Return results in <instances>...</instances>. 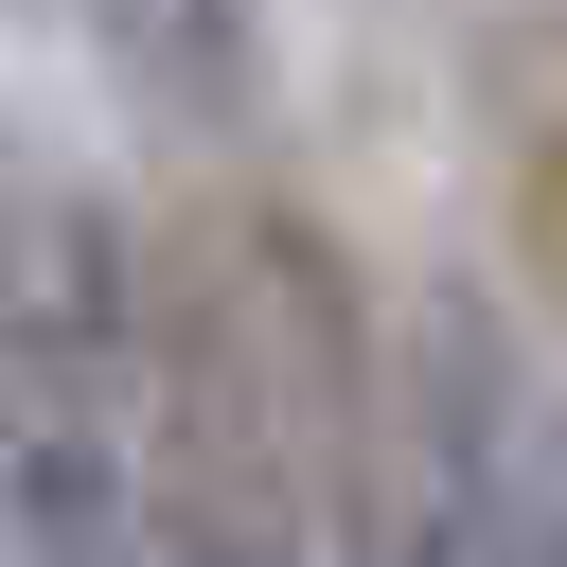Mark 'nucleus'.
<instances>
[{"mask_svg":"<svg viewBox=\"0 0 567 567\" xmlns=\"http://www.w3.org/2000/svg\"><path fill=\"white\" fill-rule=\"evenodd\" d=\"M18 159H35V142H18V124H0V177H18Z\"/></svg>","mask_w":567,"mask_h":567,"instance_id":"obj_2","label":"nucleus"},{"mask_svg":"<svg viewBox=\"0 0 567 567\" xmlns=\"http://www.w3.org/2000/svg\"><path fill=\"white\" fill-rule=\"evenodd\" d=\"M71 35L106 53V89H142L159 124H230L266 89V18L248 0H71Z\"/></svg>","mask_w":567,"mask_h":567,"instance_id":"obj_1","label":"nucleus"}]
</instances>
